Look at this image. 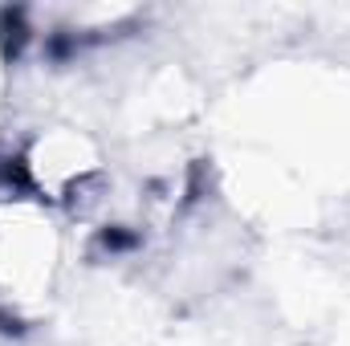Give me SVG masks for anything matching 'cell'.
<instances>
[{
    "mask_svg": "<svg viewBox=\"0 0 350 346\" xmlns=\"http://www.w3.org/2000/svg\"><path fill=\"white\" fill-rule=\"evenodd\" d=\"M21 191L45 200L62 216H82L110 191V163L102 139L78 122H49L16 151Z\"/></svg>",
    "mask_w": 350,
    "mask_h": 346,
    "instance_id": "cell-1",
    "label": "cell"
},
{
    "mask_svg": "<svg viewBox=\"0 0 350 346\" xmlns=\"http://www.w3.org/2000/svg\"><path fill=\"white\" fill-rule=\"evenodd\" d=\"M66 261L62 212L29 191L0 196V297L37 306L53 293Z\"/></svg>",
    "mask_w": 350,
    "mask_h": 346,
    "instance_id": "cell-2",
    "label": "cell"
}]
</instances>
